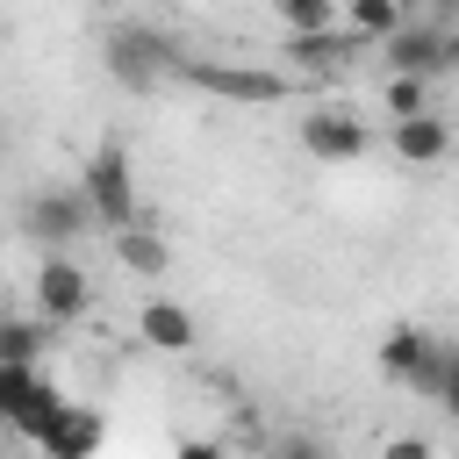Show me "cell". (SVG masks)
I'll list each match as a JSON object with an SVG mask.
<instances>
[{"label": "cell", "mask_w": 459, "mask_h": 459, "mask_svg": "<svg viewBox=\"0 0 459 459\" xmlns=\"http://www.w3.org/2000/svg\"><path fill=\"white\" fill-rule=\"evenodd\" d=\"M100 65L115 86L129 93H151L165 79H186V57H179V36H165L158 22H115L108 43H100Z\"/></svg>", "instance_id": "1"}, {"label": "cell", "mask_w": 459, "mask_h": 459, "mask_svg": "<svg viewBox=\"0 0 459 459\" xmlns=\"http://www.w3.org/2000/svg\"><path fill=\"white\" fill-rule=\"evenodd\" d=\"M380 373L402 380L409 394L437 402V394H445V373H452V344L430 337V330H416V323H394V330L380 337Z\"/></svg>", "instance_id": "2"}, {"label": "cell", "mask_w": 459, "mask_h": 459, "mask_svg": "<svg viewBox=\"0 0 459 459\" xmlns=\"http://www.w3.org/2000/svg\"><path fill=\"white\" fill-rule=\"evenodd\" d=\"M79 194L93 201V215H100V230H108V237H122V230H136V222H143V215H136V179H129V151H122V143H100V151L86 158Z\"/></svg>", "instance_id": "3"}, {"label": "cell", "mask_w": 459, "mask_h": 459, "mask_svg": "<svg viewBox=\"0 0 459 459\" xmlns=\"http://www.w3.org/2000/svg\"><path fill=\"white\" fill-rule=\"evenodd\" d=\"M65 394H57V380H43L36 366H0V416L29 437V445H43L57 423H65Z\"/></svg>", "instance_id": "4"}, {"label": "cell", "mask_w": 459, "mask_h": 459, "mask_svg": "<svg viewBox=\"0 0 459 459\" xmlns=\"http://www.w3.org/2000/svg\"><path fill=\"white\" fill-rule=\"evenodd\" d=\"M22 230H29V237L43 244V258H50V251H72L86 230H100V215H93V201H86L79 186H43V194H29Z\"/></svg>", "instance_id": "5"}, {"label": "cell", "mask_w": 459, "mask_h": 459, "mask_svg": "<svg viewBox=\"0 0 459 459\" xmlns=\"http://www.w3.org/2000/svg\"><path fill=\"white\" fill-rule=\"evenodd\" d=\"M93 308V280H86V265L72 258V251H50L43 265H36V316L50 323V330H65V323H79Z\"/></svg>", "instance_id": "6"}, {"label": "cell", "mask_w": 459, "mask_h": 459, "mask_svg": "<svg viewBox=\"0 0 459 459\" xmlns=\"http://www.w3.org/2000/svg\"><path fill=\"white\" fill-rule=\"evenodd\" d=\"M366 122L351 115V108H337V100H323V108H308L301 115V151L316 158V165H351V158H366Z\"/></svg>", "instance_id": "7"}, {"label": "cell", "mask_w": 459, "mask_h": 459, "mask_svg": "<svg viewBox=\"0 0 459 459\" xmlns=\"http://www.w3.org/2000/svg\"><path fill=\"white\" fill-rule=\"evenodd\" d=\"M380 57H387V72H402V79H437V72H452V29L430 22V14H416L394 43H380Z\"/></svg>", "instance_id": "8"}, {"label": "cell", "mask_w": 459, "mask_h": 459, "mask_svg": "<svg viewBox=\"0 0 459 459\" xmlns=\"http://www.w3.org/2000/svg\"><path fill=\"white\" fill-rule=\"evenodd\" d=\"M186 86L222 93V100H287L280 72H251V65H215V57H186Z\"/></svg>", "instance_id": "9"}, {"label": "cell", "mask_w": 459, "mask_h": 459, "mask_svg": "<svg viewBox=\"0 0 459 459\" xmlns=\"http://www.w3.org/2000/svg\"><path fill=\"white\" fill-rule=\"evenodd\" d=\"M387 143H394V158H402V165H445V158H452V122L430 108V115L394 122V129H387Z\"/></svg>", "instance_id": "10"}, {"label": "cell", "mask_w": 459, "mask_h": 459, "mask_svg": "<svg viewBox=\"0 0 459 459\" xmlns=\"http://www.w3.org/2000/svg\"><path fill=\"white\" fill-rule=\"evenodd\" d=\"M136 337H143L151 351H194V316H186L172 294H151V301L136 308Z\"/></svg>", "instance_id": "11"}, {"label": "cell", "mask_w": 459, "mask_h": 459, "mask_svg": "<svg viewBox=\"0 0 459 459\" xmlns=\"http://www.w3.org/2000/svg\"><path fill=\"white\" fill-rule=\"evenodd\" d=\"M100 445H108V423H100V409H65V423L43 437V459H100Z\"/></svg>", "instance_id": "12"}, {"label": "cell", "mask_w": 459, "mask_h": 459, "mask_svg": "<svg viewBox=\"0 0 459 459\" xmlns=\"http://www.w3.org/2000/svg\"><path fill=\"white\" fill-rule=\"evenodd\" d=\"M108 244H115V265H122V273H136V280H165V273H172V244H165L151 222H136V230L108 237Z\"/></svg>", "instance_id": "13"}, {"label": "cell", "mask_w": 459, "mask_h": 459, "mask_svg": "<svg viewBox=\"0 0 459 459\" xmlns=\"http://www.w3.org/2000/svg\"><path fill=\"white\" fill-rule=\"evenodd\" d=\"M409 22H416V7H402V0H344V29L359 43H394Z\"/></svg>", "instance_id": "14"}, {"label": "cell", "mask_w": 459, "mask_h": 459, "mask_svg": "<svg viewBox=\"0 0 459 459\" xmlns=\"http://www.w3.org/2000/svg\"><path fill=\"white\" fill-rule=\"evenodd\" d=\"M273 14H280V29H287V43H308V36H330V29H344V14H337L330 0H280Z\"/></svg>", "instance_id": "15"}, {"label": "cell", "mask_w": 459, "mask_h": 459, "mask_svg": "<svg viewBox=\"0 0 459 459\" xmlns=\"http://www.w3.org/2000/svg\"><path fill=\"white\" fill-rule=\"evenodd\" d=\"M50 337H57L50 323H36V316H7V323H0V366H36V351H43Z\"/></svg>", "instance_id": "16"}, {"label": "cell", "mask_w": 459, "mask_h": 459, "mask_svg": "<svg viewBox=\"0 0 459 459\" xmlns=\"http://www.w3.org/2000/svg\"><path fill=\"white\" fill-rule=\"evenodd\" d=\"M287 57H301V65H316V72H330V65H351V57H359V36H351V29H330V36H308V43H287Z\"/></svg>", "instance_id": "17"}, {"label": "cell", "mask_w": 459, "mask_h": 459, "mask_svg": "<svg viewBox=\"0 0 459 459\" xmlns=\"http://www.w3.org/2000/svg\"><path fill=\"white\" fill-rule=\"evenodd\" d=\"M380 100H387V115H394V122H409V115H430V79H402V72H387Z\"/></svg>", "instance_id": "18"}, {"label": "cell", "mask_w": 459, "mask_h": 459, "mask_svg": "<svg viewBox=\"0 0 459 459\" xmlns=\"http://www.w3.org/2000/svg\"><path fill=\"white\" fill-rule=\"evenodd\" d=\"M380 459H437V445L409 430V437H387V445H380Z\"/></svg>", "instance_id": "19"}, {"label": "cell", "mask_w": 459, "mask_h": 459, "mask_svg": "<svg viewBox=\"0 0 459 459\" xmlns=\"http://www.w3.org/2000/svg\"><path fill=\"white\" fill-rule=\"evenodd\" d=\"M273 459H337V452H330L323 437H280V445H273Z\"/></svg>", "instance_id": "20"}, {"label": "cell", "mask_w": 459, "mask_h": 459, "mask_svg": "<svg viewBox=\"0 0 459 459\" xmlns=\"http://www.w3.org/2000/svg\"><path fill=\"white\" fill-rule=\"evenodd\" d=\"M172 459H222V445H215V437H179Z\"/></svg>", "instance_id": "21"}, {"label": "cell", "mask_w": 459, "mask_h": 459, "mask_svg": "<svg viewBox=\"0 0 459 459\" xmlns=\"http://www.w3.org/2000/svg\"><path fill=\"white\" fill-rule=\"evenodd\" d=\"M437 409L459 423V344H452V373H445V394H437Z\"/></svg>", "instance_id": "22"}, {"label": "cell", "mask_w": 459, "mask_h": 459, "mask_svg": "<svg viewBox=\"0 0 459 459\" xmlns=\"http://www.w3.org/2000/svg\"><path fill=\"white\" fill-rule=\"evenodd\" d=\"M452 72H459V29H452Z\"/></svg>", "instance_id": "23"}]
</instances>
